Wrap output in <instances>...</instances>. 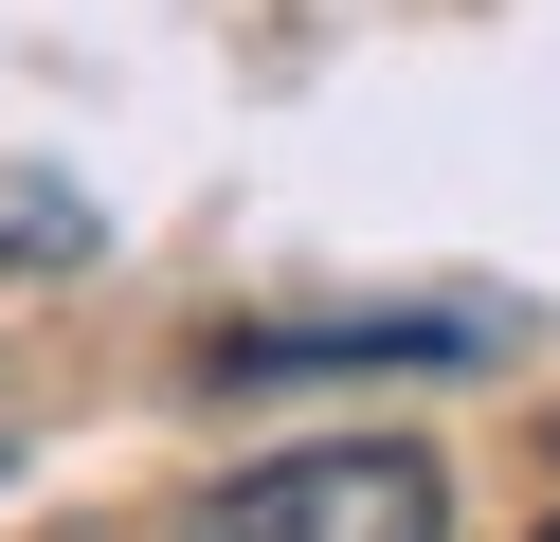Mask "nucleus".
Wrapping results in <instances>:
<instances>
[{
  "label": "nucleus",
  "instance_id": "3",
  "mask_svg": "<svg viewBox=\"0 0 560 542\" xmlns=\"http://www.w3.org/2000/svg\"><path fill=\"white\" fill-rule=\"evenodd\" d=\"M542 542H560V524H542Z\"/></svg>",
  "mask_w": 560,
  "mask_h": 542
},
{
  "label": "nucleus",
  "instance_id": "2",
  "mask_svg": "<svg viewBox=\"0 0 560 542\" xmlns=\"http://www.w3.org/2000/svg\"><path fill=\"white\" fill-rule=\"evenodd\" d=\"M488 325H254L218 344V380H271V361H470Z\"/></svg>",
  "mask_w": 560,
  "mask_h": 542
},
{
  "label": "nucleus",
  "instance_id": "1",
  "mask_svg": "<svg viewBox=\"0 0 560 542\" xmlns=\"http://www.w3.org/2000/svg\"><path fill=\"white\" fill-rule=\"evenodd\" d=\"M182 542H452V488H434V452H398V434H326V452L235 470Z\"/></svg>",
  "mask_w": 560,
  "mask_h": 542
}]
</instances>
